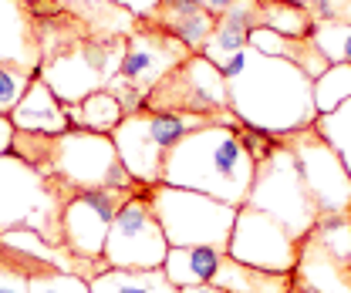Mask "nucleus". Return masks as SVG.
<instances>
[{"label":"nucleus","instance_id":"nucleus-1","mask_svg":"<svg viewBox=\"0 0 351 293\" xmlns=\"http://www.w3.org/2000/svg\"><path fill=\"white\" fill-rule=\"evenodd\" d=\"M230 112L247 128L287 138L317 122L314 108V81L284 58H270L257 47H243L223 68Z\"/></svg>","mask_w":351,"mask_h":293},{"label":"nucleus","instance_id":"nucleus-2","mask_svg":"<svg viewBox=\"0 0 351 293\" xmlns=\"http://www.w3.org/2000/svg\"><path fill=\"white\" fill-rule=\"evenodd\" d=\"M254 172H257V159L247 142V125H210L189 131L166 155L162 182L213 196L219 203L240 209L247 206Z\"/></svg>","mask_w":351,"mask_h":293},{"label":"nucleus","instance_id":"nucleus-3","mask_svg":"<svg viewBox=\"0 0 351 293\" xmlns=\"http://www.w3.org/2000/svg\"><path fill=\"white\" fill-rule=\"evenodd\" d=\"M14 155L38 166L41 172L54 175L75 192H95V189H138V182L122 166L112 135L68 128L64 135H31L14 131Z\"/></svg>","mask_w":351,"mask_h":293},{"label":"nucleus","instance_id":"nucleus-4","mask_svg":"<svg viewBox=\"0 0 351 293\" xmlns=\"http://www.w3.org/2000/svg\"><path fill=\"white\" fill-rule=\"evenodd\" d=\"M247 142H250V152L257 159L247 206L257 212H267L291 236L304 240L317 222V206L307 192L294 152L287 149L284 138H270V135H261L254 128H247Z\"/></svg>","mask_w":351,"mask_h":293},{"label":"nucleus","instance_id":"nucleus-5","mask_svg":"<svg viewBox=\"0 0 351 293\" xmlns=\"http://www.w3.org/2000/svg\"><path fill=\"white\" fill-rule=\"evenodd\" d=\"M210 125H230L240 128L243 122L233 112H219V115H182V112H132L125 115L119 128L112 131L115 152L122 159V166L129 168V175L138 186H156L162 182V166L166 155L176 145L199 128Z\"/></svg>","mask_w":351,"mask_h":293},{"label":"nucleus","instance_id":"nucleus-6","mask_svg":"<svg viewBox=\"0 0 351 293\" xmlns=\"http://www.w3.org/2000/svg\"><path fill=\"white\" fill-rule=\"evenodd\" d=\"M75 189L58 182L54 175L24 162L21 155H0V233L7 229H31L41 240L64 246L61 236V212Z\"/></svg>","mask_w":351,"mask_h":293},{"label":"nucleus","instance_id":"nucleus-7","mask_svg":"<svg viewBox=\"0 0 351 293\" xmlns=\"http://www.w3.org/2000/svg\"><path fill=\"white\" fill-rule=\"evenodd\" d=\"M149 203L169 246H206L217 253L230 250V233L237 222L233 206L166 182L149 186Z\"/></svg>","mask_w":351,"mask_h":293},{"label":"nucleus","instance_id":"nucleus-8","mask_svg":"<svg viewBox=\"0 0 351 293\" xmlns=\"http://www.w3.org/2000/svg\"><path fill=\"white\" fill-rule=\"evenodd\" d=\"M193 51L182 41H176L169 31H162L159 24L152 21H138L132 27V34L125 38V54H122V64L115 71V78L108 81L105 91H112L125 115L132 112H142L149 91L162 81L173 68H179Z\"/></svg>","mask_w":351,"mask_h":293},{"label":"nucleus","instance_id":"nucleus-9","mask_svg":"<svg viewBox=\"0 0 351 293\" xmlns=\"http://www.w3.org/2000/svg\"><path fill=\"white\" fill-rule=\"evenodd\" d=\"M166 253H169L166 233L152 212L149 189L142 186L115 212L101 250V263L108 270H156L166 263Z\"/></svg>","mask_w":351,"mask_h":293},{"label":"nucleus","instance_id":"nucleus-10","mask_svg":"<svg viewBox=\"0 0 351 293\" xmlns=\"http://www.w3.org/2000/svg\"><path fill=\"white\" fill-rule=\"evenodd\" d=\"M145 112H182V115H219L230 112L226 78L203 54H189L156 84L142 105Z\"/></svg>","mask_w":351,"mask_h":293},{"label":"nucleus","instance_id":"nucleus-11","mask_svg":"<svg viewBox=\"0 0 351 293\" xmlns=\"http://www.w3.org/2000/svg\"><path fill=\"white\" fill-rule=\"evenodd\" d=\"M284 142L301 166L317 216H351V172L338 159V152L321 138V131L311 125L287 135Z\"/></svg>","mask_w":351,"mask_h":293},{"label":"nucleus","instance_id":"nucleus-12","mask_svg":"<svg viewBox=\"0 0 351 293\" xmlns=\"http://www.w3.org/2000/svg\"><path fill=\"white\" fill-rule=\"evenodd\" d=\"M298 253H301V240L291 236L277 219H270L267 212L250 209V206L237 209L230 250H226L230 259H237L243 266L267 270V273H294Z\"/></svg>","mask_w":351,"mask_h":293},{"label":"nucleus","instance_id":"nucleus-13","mask_svg":"<svg viewBox=\"0 0 351 293\" xmlns=\"http://www.w3.org/2000/svg\"><path fill=\"white\" fill-rule=\"evenodd\" d=\"M142 189V186H138ZM138 189H95V192H75L61 212V236L64 246L85 259H101L108 229L119 206Z\"/></svg>","mask_w":351,"mask_h":293},{"label":"nucleus","instance_id":"nucleus-14","mask_svg":"<svg viewBox=\"0 0 351 293\" xmlns=\"http://www.w3.org/2000/svg\"><path fill=\"white\" fill-rule=\"evenodd\" d=\"M0 64L38 78L41 71V31L34 3L0 0Z\"/></svg>","mask_w":351,"mask_h":293},{"label":"nucleus","instance_id":"nucleus-15","mask_svg":"<svg viewBox=\"0 0 351 293\" xmlns=\"http://www.w3.org/2000/svg\"><path fill=\"white\" fill-rule=\"evenodd\" d=\"M257 27H261V0H237L230 10H223L217 17V27H213L210 41H206V47L199 54L210 58L223 71L230 64V58L240 54L250 44V34Z\"/></svg>","mask_w":351,"mask_h":293},{"label":"nucleus","instance_id":"nucleus-16","mask_svg":"<svg viewBox=\"0 0 351 293\" xmlns=\"http://www.w3.org/2000/svg\"><path fill=\"white\" fill-rule=\"evenodd\" d=\"M145 21L169 31L176 41H182L193 54H199L206 47L213 27H217V14H210L199 0H159L156 10Z\"/></svg>","mask_w":351,"mask_h":293},{"label":"nucleus","instance_id":"nucleus-17","mask_svg":"<svg viewBox=\"0 0 351 293\" xmlns=\"http://www.w3.org/2000/svg\"><path fill=\"white\" fill-rule=\"evenodd\" d=\"M294 283L311 293H351V263L331 256L317 240L304 236L294 266Z\"/></svg>","mask_w":351,"mask_h":293},{"label":"nucleus","instance_id":"nucleus-18","mask_svg":"<svg viewBox=\"0 0 351 293\" xmlns=\"http://www.w3.org/2000/svg\"><path fill=\"white\" fill-rule=\"evenodd\" d=\"M10 125H14V131H31V135H47V138L64 135L71 128L68 125V115H64V105L58 101V94L41 78H34L27 84L24 98L14 105Z\"/></svg>","mask_w":351,"mask_h":293},{"label":"nucleus","instance_id":"nucleus-19","mask_svg":"<svg viewBox=\"0 0 351 293\" xmlns=\"http://www.w3.org/2000/svg\"><path fill=\"white\" fill-rule=\"evenodd\" d=\"M250 47H257V51L270 54V58H284V61L298 64L311 81L328 71V58L317 51V44L311 41V38H284V34H277V31L257 27V31L250 34Z\"/></svg>","mask_w":351,"mask_h":293},{"label":"nucleus","instance_id":"nucleus-20","mask_svg":"<svg viewBox=\"0 0 351 293\" xmlns=\"http://www.w3.org/2000/svg\"><path fill=\"white\" fill-rule=\"evenodd\" d=\"M213 287H219L223 293H291L294 273H267L257 266H243L223 253Z\"/></svg>","mask_w":351,"mask_h":293},{"label":"nucleus","instance_id":"nucleus-21","mask_svg":"<svg viewBox=\"0 0 351 293\" xmlns=\"http://www.w3.org/2000/svg\"><path fill=\"white\" fill-rule=\"evenodd\" d=\"M223 253L206 250V246H169L166 253V277L173 280L176 287H199V283H213Z\"/></svg>","mask_w":351,"mask_h":293},{"label":"nucleus","instance_id":"nucleus-22","mask_svg":"<svg viewBox=\"0 0 351 293\" xmlns=\"http://www.w3.org/2000/svg\"><path fill=\"white\" fill-rule=\"evenodd\" d=\"M64 115H68V125L71 128L112 135L119 128V122L125 118V108H122V101L112 91H95V94H88L85 101H78V105H64Z\"/></svg>","mask_w":351,"mask_h":293},{"label":"nucleus","instance_id":"nucleus-23","mask_svg":"<svg viewBox=\"0 0 351 293\" xmlns=\"http://www.w3.org/2000/svg\"><path fill=\"white\" fill-rule=\"evenodd\" d=\"M91 293H179L162 266L156 270H101L91 283Z\"/></svg>","mask_w":351,"mask_h":293},{"label":"nucleus","instance_id":"nucleus-24","mask_svg":"<svg viewBox=\"0 0 351 293\" xmlns=\"http://www.w3.org/2000/svg\"><path fill=\"white\" fill-rule=\"evenodd\" d=\"M261 27L277 31L284 38H311L314 17L311 10L298 3H280V0H261Z\"/></svg>","mask_w":351,"mask_h":293},{"label":"nucleus","instance_id":"nucleus-25","mask_svg":"<svg viewBox=\"0 0 351 293\" xmlns=\"http://www.w3.org/2000/svg\"><path fill=\"white\" fill-rule=\"evenodd\" d=\"M351 98V64H328L321 78H314V108L317 115H331Z\"/></svg>","mask_w":351,"mask_h":293},{"label":"nucleus","instance_id":"nucleus-26","mask_svg":"<svg viewBox=\"0 0 351 293\" xmlns=\"http://www.w3.org/2000/svg\"><path fill=\"white\" fill-rule=\"evenodd\" d=\"M314 128L321 131V138L338 152V159H341L345 168L351 172V98L345 105H338L331 115H317Z\"/></svg>","mask_w":351,"mask_h":293},{"label":"nucleus","instance_id":"nucleus-27","mask_svg":"<svg viewBox=\"0 0 351 293\" xmlns=\"http://www.w3.org/2000/svg\"><path fill=\"white\" fill-rule=\"evenodd\" d=\"M338 259L351 263V216H317L314 229L307 233Z\"/></svg>","mask_w":351,"mask_h":293},{"label":"nucleus","instance_id":"nucleus-28","mask_svg":"<svg viewBox=\"0 0 351 293\" xmlns=\"http://www.w3.org/2000/svg\"><path fill=\"white\" fill-rule=\"evenodd\" d=\"M311 41L328 58V64H351V24L317 21L311 31Z\"/></svg>","mask_w":351,"mask_h":293},{"label":"nucleus","instance_id":"nucleus-29","mask_svg":"<svg viewBox=\"0 0 351 293\" xmlns=\"http://www.w3.org/2000/svg\"><path fill=\"white\" fill-rule=\"evenodd\" d=\"M31 293H91L85 277L61 273V270H38L31 277Z\"/></svg>","mask_w":351,"mask_h":293},{"label":"nucleus","instance_id":"nucleus-30","mask_svg":"<svg viewBox=\"0 0 351 293\" xmlns=\"http://www.w3.org/2000/svg\"><path fill=\"white\" fill-rule=\"evenodd\" d=\"M31 81H34V78H27L24 71L0 64V115H7V118H10L14 105L24 98V91H27V84Z\"/></svg>","mask_w":351,"mask_h":293},{"label":"nucleus","instance_id":"nucleus-31","mask_svg":"<svg viewBox=\"0 0 351 293\" xmlns=\"http://www.w3.org/2000/svg\"><path fill=\"white\" fill-rule=\"evenodd\" d=\"M331 21V24H351V0H321L314 10V24Z\"/></svg>","mask_w":351,"mask_h":293},{"label":"nucleus","instance_id":"nucleus-32","mask_svg":"<svg viewBox=\"0 0 351 293\" xmlns=\"http://www.w3.org/2000/svg\"><path fill=\"white\" fill-rule=\"evenodd\" d=\"M112 3H119V7H125L135 21H145L152 10H156V3L159 0H112Z\"/></svg>","mask_w":351,"mask_h":293},{"label":"nucleus","instance_id":"nucleus-33","mask_svg":"<svg viewBox=\"0 0 351 293\" xmlns=\"http://www.w3.org/2000/svg\"><path fill=\"white\" fill-rule=\"evenodd\" d=\"M10 145H14V125L7 115H0V155H7Z\"/></svg>","mask_w":351,"mask_h":293},{"label":"nucleus","instance_id":"nucleus-34","mask_svg":"<svg viewBox=\"0 0 351 293\" xmlns=\"http://www.w3.org/2000/svg\"><path fill=\"white\" fill-rule=\"evenodd\" d=\"M199 3H203V7H206V10H210V14H223V10H230V7H233V3H237V0H199Z\"/></svg>","mask_w":351,"mask_h":293},{"label":"nucleus","instance_id":"nucleus-35","mask_svg":"<svg viewBox=\"0 0 351 293\" xmlns=\"http://www.w3.org/2000/svg\"><path fill=\"white\" fill-rule=\"evenodd\" d=\"M179 293H223V290L213 287V283H199V287H182Z\"/></svg>","mask_w":351,"mask_h":293},{"label":"nucleus","instance_id":"nucleus-36","mask_svg":"<svg viewBox=\"0 0 351 293\" xmlns=\"http://www.w3.org/2000/svg\"><path fill=\"white\" fill-rule=\"evenodd\" d=\"M280 3H298V7L311 10V17H314V10H317V3H321V0H280Z\"/></svg>","mask_w":351,"mask_h":293},{"label":"nucleus","instance_id":"nucleus-37","mask_svg":"<svg viewBox=\"0 0 351 293\" xmlns=\"http://www.w3.org/2000/svg\"><path fill=\"white\" fill-rule=\"evenodd\" d=\"M291 293H311V290H304L301 283H294V287H291Z\"/></svg>","mask_w":351,"mask_h":293},{"label":"nucleus","instance_id":"nucleus-38","mask_svg":"<svg viewBox=\"0 0 351 293\" xmlns=\"http://www.w3.org/2000/svg\"><path fill=\"white\" fill-rule=\"evenodd\" d=\"M27 3H38V0H27Z\"/></svg>","mask_w":351,"mask_h":293}]
</instances>
